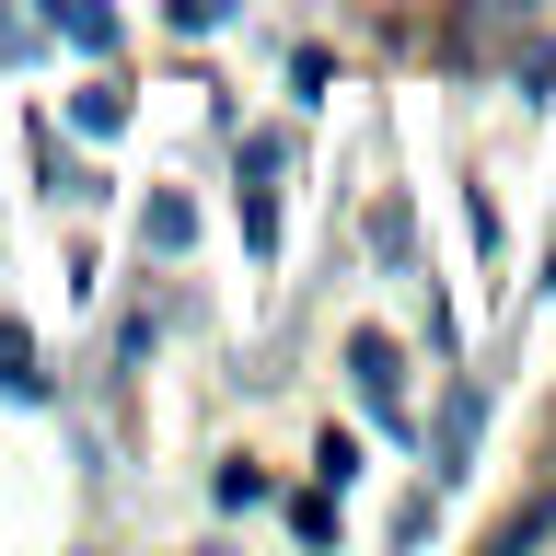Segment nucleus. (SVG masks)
<instances>
[{
	"instance_id": "obj_2",
	"label": "nucleus",
	"mask_w": 556,
	"mask_h": 556,
	"mask_svg": "<svg viewBox=\"0 0 556 556\" xmlns=\"http://www.w3.org/2000/svg\"><path fill=\"white\" fill-rule=\"evenodd\" d=\"M278 139H255V151H243V243H255V255H278Z\"/></svg>"
},
{
	"instance_id": "obj_5",
	"label": "nucleus",
	"mask_w": 556,
	"mask_h": 556,
	"mask_svg": "<svg viewBox=\"0 0 556 556\" xmlns=\"http://www.w3.org/2000/svg\"><path fill=\"white\" fill-rule=\"evenodd\" d=\"M313 476L348 486V476H359V441H348V429H325V441H313Z\"/></svg>"
},
{
	"instance_id": "obj_1",
	"label": "nucleus",
	"mask_w": 556,
	"mask_h": 556,
	"mask_svg": "<svg viewBox=\"0 0 556 556\" xmlns=\"http://www.w3.org/2000/svg\"><path fill=\"white\" fill-rule=\"evenodd\" d=\"M348 371H359V406L382 429H406V348L394 337H348Z\"/></svg>"
},
{
	"instance_id": "obj_4",
	"label": "nucleus",
	"mask_w": 556,
	"mask_h": 556,
	"mask_svg": "<svg viewBox=\"0 0 556 556\" xmlns=\"http://www.w3.org/2000/svg\"><path fill=\"white\" fill-rule=\"evenodd\" d=\"M139 232H151V255H186V232H198V208H186V198H151V208H139Z\"/></svg>"
},
{
	"instance_id": "obj_3",
	"label": "nucleus",
	"mask_w": 556,
	"mask_h": 556,
	"mask_svg": "<svg viewBox=\"0 0 556 556\" xmlns=\"http://www.w3.org/2000/svg\"><path fill=\"white\" fill-rule=\"evenodd\" d=\"M0 394H47V371H35V337L0 313Z\"/></svg>"
},
{
	"instance_id": "obj_7",
	"label": "nucleus",
	"mask_w": 556,
	"mask_h": 556,
	"mask_svg": "<svg viewBox=\"0 0 556 556\" xmlns=\"http://www.w3.org/2000/svg\"><path fill=\"white\" fill-rule=\"evenodd\" d=\"M220 12H232V0H174V24H186V35H208Z\"/></svg>"
},
{
	"instance_id": "obj_6",
	"label": "nucleus",
	"mask_w": 556,
	"mask_h": 556,
	"mask_svg": "<svg viewBox=\"0 0 556 556\" xmlns=\"http://www.w3.org/2000/svg\"><path fill=\"white\" fill-rule=\"evenodd\" d=\"M464 441H476V394H464V406L441 417V476H464Z\"/></svg>"
}]
</instances>
